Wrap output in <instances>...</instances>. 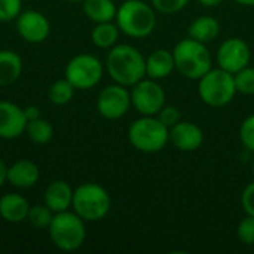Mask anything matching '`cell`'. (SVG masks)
<instances>
[{"instance_id": "1", "label": "cell", "mask_w": 254, "mask_h": 254, "mask_svg": "<svg viewBox=\"0 0 254 254\" xmlns=\"http://www.w3.org/2000/svg\"><path fill=\"white\" fill-rule=\"evenodd\" d=\"M106 70L116 83L134 86L146 77V58L131 45H115L107 54Z\"/></svg>"}, {"instance_id": "2", "label": "cell", "mask_w": 254, "mask_h": 254, "mask_svg": "<svg viewBox=\"0 0 254 254\" xmlns=\"http://www.w3.org/2000/svg\"><path fill=\"white\" fill-rule=\"evenodd\" d=\"M119 30L134 39H143L156 28V9L143 0H125L116 12Z\"/></svg>"}, {"instance_id": "3", "label": "cell", "mask_w": 254, "mask_h": 254, "mask_svg": "<svg viewBox=\"0 0 254 254\" xmlns=\"http://www.w3.org/2000/svg\"><path fill=\"white\" fill-rule=\"evenodd\" d=\"M173 55L176 70L186 79L198 80L213 68V60L207 45L192 37L177 42L173 49Z\"/></svg>"}, {"instance_id": "4", "label": "cell", "mask_w": 254, "mask_h": 254, "mask_svg": "<svg viewBox=\"0 0 254 254\" xmlns=\"http://www.w3.org/2000/svg\"><path fill=\"white\" fill-rule=\"evenodd\" d=\"M48 231L51 241L61 252H76L86 240L85 220L68 210L55 213Z\"/></svg>"}, {"instance_id": "5", "label": "cell", "mask_w": 254, "mask_h": 254, "mask_svg": "<svg viewBox=\"0 0 254 254\" xmlns=\"http://www.w3.org/2000/svg\"><path fill=\"white\" fill-rule=\"evenodd\" d=\"M71 207L85 222H98L109 214L112 198L101 185L89 182L74 189Z\"/></svg>"}, {"instance_id": "6", "label": "cell", "mask_w": 254, "mask_h": 254, "mask_svg": "<svg viewBox=\"0 0 254 254\" xmlns=\"http://www.w3.org/2000/svg\"><path fill=\"white\" fill-rule=\"evenodd\" d=\"M128 140L143 153H156L170 141V129L156 116H141L129 125Z\"/></svg>"}, {"instance_id": "7", "label": "cell", "mask_w": 254, "mask_h": 254, "mask_svg": "<svg viewBox=\"0 0 254 254\" xmlns=\"http://www.w3.org/2000/svg\"><path fill=\"white\" fill-rule=\"evenodd\" d=\"M198 94L202 103L210 107L228 106L237 94L234 74L220 67L208 70L198 79Z\"/></svg>"}, {"instance_id": "8", "label": "cell", "mask_w": 254, "mask_h": 254, "mask_svg": "<svg viewBox=\"0 0 254 254\" xmlns=\"http://www.w3.org/2000/svg\"><path fill=\"white\" fill-rule=\"evenodd\" d=\"M104 73L103 63L89 54H79L73 57L64 70V77L76 88V89H91L100 83Z\"/></svg>"}, {"instance_id": "9", "label": "cell", "mask_w": 254, "mask_h": 254, "mask_svg": "<svg viewBox=\"0 0 254 254\" xmlns=\"http://www.w3.org/2000/svg\"><path fill=\"white\" fill-rule=\"evenodd\" d=\"M131 88V104L141 116H156L165 106L167 95L158 80L144 77Z\"/></svg>"}, {"instance_id": "10", "label": "cell", "mask_w": 254, "mask_h": 254, "mask_svg": "<svg viewBox=\"0 0 254 254\" xmlns=\"http://www.w3.org/2000/svg\"><path fill=\"white\" fill-rule=\"evenodd\" d=\"M131 94L127 86L115 83L101 89L97 97V110L98 113L109 121L121 119L127 115L131 107Z\"/></svg>"}, {"instance_id": "11", "label": "cell", "mask_w": 254, "mask_h": 254, "mask_svg": "<svg viewBox=\"0 0 254 254\" xmlns=\"http://www.w3.org/2000/svg\"><path fill=\"white\" fill-rule=\"evenodd\" d=\"M216 58L220 68L235 74L250 64L252 49L241 37H229L219 46Z\"/></svg>"}, {"instance_id": "12", "label": "cell", "mask_w": 254, "mask_h": 254, "mask_svg": "<svg viewBox=\"0 0 254 254\" xmlns=\"http://www.w3.org/2000/svg\"><path fill=\"white\" fill-rule=\"evenodd\" d=\"M16 31L28 43H42L51 33V24L42 12L24 10L16 16Z\"/></svg>"}, {"instance_id": "13", "label": "cell", "mask_w": 254, "mask_h": 254, "mask_svg": "<svg viewBox=\"0 0 254 254\" xmlns=\"http://www.w3.org/2000/svg\"><path fill=\"white\" fill-rule=\"evenodd\" d=\"M24 109L10 101H0V138L13 140L25 132Z\"/></svg>"}, {"instance_id": "14", "label": "cell", "mask_w": 254, "mask_h": 254, "mask_svg": "<svg viewBox=\"0 0 254 254\" xmlns=\"http://www.w3.org/2000/svg\"><path fill=\"white\" fill-rule=\"evenodd\" d=\"M170 141L177 150L195 152L204 143V132L193 122L180 121L170 129Z\"/></svg>"}, {"instance_id": "15", "label": "cell", "mask_w": 254, "mask_h": 254, "mask_svg": "<svg viewBox=\"0 0 254 254\" xmlns=\"http://www.w3.org/2000/svg\"><path fill=\"white\" fill-rule=\"evenodd\" d=\"M40 177V171L37 164L30 159H19L7 167L6 182L18 189H30L33 188Z\"/></svg>"}, {"instance_id": "16", "label": "cell", "mask_w": 254, "mask_h": 254, "mask_svg": "<svg viewBox=\"0 0 254 254\" xmlns=\"http://www.w3.org/2000/svg\"><path fill=\"white\" fill-rule=\"evenodd\" d=\"M73 193L74 190L67 182L55 180L48 185L43 195V201L45 205L49 207L54 213H61V211H67L71 207Z\"/></svg>"}, {"instance_id": "17", "label": "cell", "mask_w": 254, "mask_h": 254, "mask_svg": "<svg viewBox=\"0 0 254 254\" xmlns=\"http://www.w3.org/2000/svg\"><path fill=\"white\" fill-rule=\"evenodd\" d=\"M176 70L173 51L168 49H155L146 58V76L155 80L168 77Z\"/></svg>"}, {"instance_id": "18", "label": "cell", "mask_w": 254, "mask_h": 254, "mask_svg": "<svg viewBox=\"0 0 254 254\" xmlns=\"http://www.w3.org/2000/svg\"><path fill=\"white\" fill-rule=\"evenodd\" d=\"M28 210V201L19 193H6L0 198V217L7 223H21L27 220Z\"/></svg>"}, {"instance_id": "19", "label": "cell", "mask_w": 254, "mask_h": 254, "mask_svg": "<svg viewBox=\"0 0 254 254\" xmlns=\"http://www.w3.org/2000/svg\"><path fill=\"white\" fill-rule=\"evenodd\" d=\"M22 73V58L9 49L0 51V86L15 83Z\"/></svg>"}, {"instance_id": "20", "label": "cell", "mask_w": 254, "mask_h": 254, "mask_svg": "<svg viewBox=\"0 0 254 254\" xmlns=\"http://www.w3.org/2000/svg\"><path fill=\"white\" fill-rule=\"evenodd\" d=\"M188 33H189V37L207 45V43L216 40V37L219 36L220 24L216 18L202 15V16L196 18L195 21H192Z\"/></svg>"}, {"instance_id": "21", "label": "cell", "mask_w": 254, "mask_h": 254, "mask_svg": "<svg viewBox=\"0 0 254 254\" xmlns=\"http://www.w3.org/2000/svg\"><path fill=\"white\" fill-rule=\"evenodd\" d=\"M83 12L94 22H109L116 18L118 7L113 0H83Z\"/></svg>"}, {"instance_id": "22", "label": "cell", "mask_w": 254, "mask_h": 254, "mask_svg": "<svg viewBox=\"0 0 254 254\" xmlns=\"http://www.w3.org/2000/svg\"><path fill=\"white\" fill-rule=\"evenodd\" d=\"M119 27L113 21L109 22H97L91 33V40L97 48L101 49H110L116 45L119 39Z\"/></svg>"}, {"instance_id": "23", "label": "cell", "mask_w": 254, "mask_h": 254, "mask_svg": "<svg viewBox=\"0 0 254 254\" xmlns=\"http://www.w3.org/2000/svg\"><path fill=\"white\" fill-rule=\"evenodd\" d=\"M25 132H27L30 141H33L34 144H46L52 140L54 128L46 119L39 118V119L27 122Z\"/></svg>"}, {"instance_id": "24", "label": "cell", "mask_w": 254, "mask_h": 254, "mask_svg": "<svg viewBox=\"0 0 254 254\" xmlns=\"http://www.w3.org/2000/svg\"><path fill=\"white\" fill-rule=\"evenodd\" d=\"M74 86L64 77V79H58L55 80L49 91H48V97L51 100L52 104L55 106H65L71 101L73 95H74Z\"/></svg>"}, {"instance_id": "25", "label": "cell", "mask_w": 254, "mask_h": 254, "mask_svg": "<svg viewBox=\"0 0 254 254\" xmlns=\"http://www.w3.org/2000/svg\"><path fill=\"white\" fill-rule=\"evenodd\" d=\"M54 211L46 207L45 204H37V205H30V210H28V216H27V222L36 228V229H48L51 222H52V217H54Z\"/></svg>"}, {"instance_id": "26", "label": "cell", "mask_w": 254, "mask_h": 254, "mask_svg": "<svg viewBox=\"0 0 254 254\" xmlns=\"http://www.w3.org/2000/svg\"><path fill=\"white\" fill-rule=\"evenodd\" d=\"M237 92L244 95H254V67H244L234 74Z\"/></svg>"}, {"instance_id": "27", "label": "cell", "mask_w": 254, "mask_h": 254, "mask_svg": "<svg viewBox=\"0 0 254 254\" xmlns=\"http://www.w3.org/2000/svg\"><path fill=\"white\" fill-rule=\"evenodd\" d=\"M237 237L246 246H254V217L246 216L237 226Z\"/></svg>"}, {"instance_id": "28", "label": "cell", "mask_w": 254, "mask_h": 254, "mask_svg": "<svg viewBox=\"0 0 254 254\" xmlns=\"http://www.w3.org/2000/svg\"><path fill=\"white\" fill-rule=\"evenodd\" d=\"M240 140L243 146L254 153V115L247 116L240 127Z\"/></svg>"}, {"instance_id": "29", "label": "cell", "mask_w": 254, "mask_h": 254, "mask_svg": "<svg viewBox=\"0 0 254 254\" xmlns=\"http://www.w3.org/2000/svg\"><path fill=\"white\" fill-rule=\"evenodd\" d=\"M150 1H152V6L156 9V12L171 15L185 9L190 0H150Z\"/></svg>"}, {"instance_id": "30", "label": "cell", "mask_w": 254, "mask_h": 254, "mask_svg": "<svg viewBox=\"0 0 254 254\" xmlns=\"http://www.w3.org/2000/svg\"><path fill=\"white\" fill-rule=\"evenodd\" d=\"M22 0H0V22L15 19L21 13Z\"/></svg>"}, {"instance_id": "31", "label": "cell", "mask_w": 254, "mask_h": 254, "mask_svg": "<svg viewBox=\"0 0 254 254\" xmlns=\"http://www.w3.org/2000/svg\"><path fill=\"white\" fill-rule=\"evenodd\" d=\"M156 118L168 128V129H171L176 124H179L180 121H182V113H180V110H179V107H176V106H164L161 110H159V113L156 115Z\"/></svg>"}, {"instance_id": "32", "label": "cell", "mask_w": 254, "mask_h": 254, "mask_svg": "<svg viewBox=\"0 0 254 254\" xmlns=\"http://www.w3.org/2000/svg\"><path fill=\"white\" fill-rule=\"evenodd\" d=\"M241 204H243V208H244L246 214L254 217V182L249 183L246 186V189L243 190Z\"/></svg>"}, {"instance_id": "33", "label": "cell", "mask_w": 254, "mask_h": 254, "mask_svg": "<svg viewBox=\"0 0 254 254\" xmlns=\"http://www.w3.org/2000/svg\"><path fill=\"white\" fill-rule=\"evenodd\" d=\"M24 116H25L27 122H28V121L39 119V118H40V110H39L36 106H28V107L24 109Z\"/></svg>"}, {"instance_id": "34", "label": "cell", "mask_w": 254, "mask_h": 254, "mask_svg": "<svg viewBox=\"0 0 254 254\" xmlns=\"http://www.w3.org/2000/svg\"><path fill=\"white\" fill-rule=\"evenodd\" d=\"M6 176H7V167H6L4 161L0 158V188L4 185V182H6Z\"/></svg>"}, {"instance_id": "35", "label": "cell", "mask_w": 254, "mask_h": 254, "mask_svg": "<svg viewBox=\"0 0 254 254\" xmlns=\"http://www.w3.org/2000/svg\"><path fill=\"white\" fill-rule=\"evenodd\" d=\"M198 1L205 7H214V6H219L223 0H198Z\"/></svg>"}, {"instance_id": "36", "label": "cell", "mask_w": 254, "mask_h": 254, "mask_svg": "<svg viewBox=\"0 0 254 254\" xmlns=\"http://www.w3.org/2000/svg\"><path fill=\"white\" fill-rule=\"evenodd\" d=\"M237 1L238 4H243V6H254V0H234Z\"/></svg>"}, {"instance_id": "37", "label": "cell", "mask_w": 254, "mask_h": 254, "mask_svg": "<svg viewBox=\"0 0 254 254\" xmlns=\"http://www.w3.org/2000/svg\"><path fill=\"white\" fill-rule=\"evenodd\" d=\"M67 1H73V3H77V1H83V0H67Z\"/></svg>"}, {"instance_id": "38", "label": "cell", "mask_w": 254, "mask_h": 254, "mask_svg": "<svg viewBox=\"0 0 254 254\" xmlns=\"http://www.w3.org/2000/svg\"><path fill=\"white\" fill-rule=\"evenodd\" d=\"M252 170H253V174H254V161H253V164H252Z\"/></svg>"}]
</instances>
